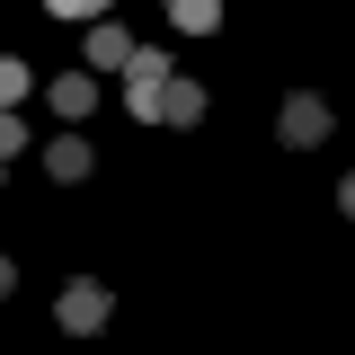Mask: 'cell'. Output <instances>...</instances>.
<instances>
[{
	"label": "cell",
	"mask_w": 355,
	"mask_h": 355,
	"mask_svg": "<svg viewBox=\"0 0 355 355\" xmlns=\"http://www.w3.org/2000/svg\"><path fill=\"white\" fill-rule=\"evenodd\" d=\"M329 125H338V107H329L320 89H293V98L275 107V142H284V151H311V142H329Z\"/></svg>",
	"instance_id": "2"
},
{
	"label": "cell",
	"mask_w": 355,
	"mask_h": 355,
	"mask_svg": "<svg viewBox=\"0 0 355 355\" xmlns=\"http://www.w3.org/2000/svg\"><path fill=\"white\" fill-rule=\"evenodd\" d=\"M89 169H98V160H89L80 133H53V142H44V178H53V187H80Z\"/></svg>",
	"instance_id": "6"
},
{
	"label": "cell",
	"mask_w": 355,
	"mask_h": 355,
	"mask_svg": "<svg viewBox=\"0 0 355 355\" xmlns=\"http://www.w3.org/2000/svg\"><path fill=\"white\" fill-rule=\"evenodd\" d=\"M116 80H125V116H142V125H160V107H169V53H160V44H133V62L125 71H116Z\"/></svg>",
	"instance_id": "1"
},
{
	"label": "cell",
	"mask_w": 355,
	"mask_h": 355,
	"mask_svg": "<svg viewBox=\"0 0 355 355\" xmlns=\"http://www.w3.org/2000/svg\"><path fill=\"white\" fill-rule=\"evenodd\" d=\"M44 9H53V18H98L107 0H44Z\"/></svg>",
	"instance_id": "11"
},
{
	"label": "cell",
	"mask_w": 355,
	"mask_h": 355,
	"mask_svg": "<svg viewBox=\"0 0 355 355\" xmlns=\"http://www.w3.org/2000/svg\"><path fill=\"white\" fill-rule=\"evenodd\" d=\"M9 284H18V266H9V258H0V293H9Z\"/></svg>",
	"instance_id": "13"
},
{
	"label": "cell",
	"mask_w": 355,
	"mask_h": 355,
	"mask_svg": "<svg viewBox=\"0 0 355 355\" xmlns=\"http://www.w3.org/2000/svg\"><path fill=\"white\" fill-rule=\"evenodd\" d=\"M338 214H347V222H355V169H347V178H338Z\"/></svg>",
	"instance_id": "12"
},
{
	"label": "cell",
	"mask_w": 355,
	"mask_h": 355,
	"mask_svg": "<svg viewBox=\"0 0 355 355\" xmlns=\"http://www.w3.org/2000/svg\"><path fill=\"white\" fill-rule=\"evenodd\" d=\"M27 89H36V71H27V62H18V53H0V107H18V98H27Z\"/></svg>",
	"instance_id": "9"
},
{
	"label": "cell",
	"mask_w": 355,
	"mask_h": 355,
	"mask_svg": "<svg viewBox=\"0 0 355 355\" xmlns=\"http://www.w3.org/2000/svg\"><path fill=\"white\" fill-rule=\"evenodd\" d=\"M0 169H9V160H0ZM0 187H9V178H0Z\"/></svg>",
	"instance_id": "14"
},
{
	"label": "cell",
	"mask_w": 355,
	"mask_h": 355,
	"mask_svg": "<svg viewBox=\"0 0 355 355\" xmlns=\"http://www.w3.org/2000/svg\"><path fill=\"white\" fill-rule=\"evenodd\" d=\"M44 107H53L62 125H80V116H98V71H62V80H44Z\"/></svg>",
	"instance_id": "5"
},
{
	"label": "cell",
	"mask_w": 355,
	"mask_h": 355,
	"mask_svg": "<svg viewBox=\"0 0 355 355\" xmlns=\"http://www.w3.org/2000/svg\"><path fill=\"white\" fill-rule=\"evenodd\" d=\"M160 125H178V133H187V125H205V89H196V80H169V107H160Z\"/></svg>",
	"instance_id": "7"
},
{
	"label": "cell",
	"mask_w": 355,
	"mask_h": 355,
	"mask_svg": "<svg viewBox=\"0 0 355 355\" xmlns=\"http://www.w3.org/2000/svg\"><path fill=\"white\" fill-rule=\"evenodd\" d=\"M53 320H62L71 338H98V329L116 320V302H107V284H98V275H71V284H62V302H53Z\"/></svg>",
	"instance_id": "3"
},
{
	"label": "cell",
	"mask_w": 355,
	"mask_h": 355,
	"mask_svg": "<svg viewBox=\"0 0 355 355\" xmlns=\"http://www.w3.org/2000/svg\"><path fill=\"white\" fill-rule=\"evenodd\" d=\"M169 18L187 27V36H214V27H222V0H169Z\"/></svg>",
	"instance_id": "8"
},
{
	"label": "cell",
	"mask_w": 355,
	"mask_h": 355,
	"mask_svg": "<svg viewBox=\"0 0 355 355\" xmlns=\"http://www.w3.org/2000/svg\"><path fill=\"white\" fill-rule=\"evenodd\" d=\"M9 151H27V125H18V116L0 107V160H9Z\"/></svg>",
	"instance_id": "10"
},
{
	"label": "cell",
	"mask_w": 355,
	"mask_h": 355,
	"mask_svg": "<svg viewBox=\"0 0 355 355\" xmlns=\"http://www.w3.org/2000/svg\"><path fill=\"white\" fill-rule=\"evenodd\" d=\"M80 62L98 71V80H107V71H125V62H133V36L116 27V18H107V9H98V18H80Z\"/></svg>",
	"instance_id": "4"
}]
</instances>
